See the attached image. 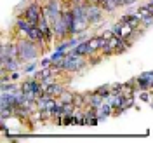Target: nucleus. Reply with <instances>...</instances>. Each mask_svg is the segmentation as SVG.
Wrapping results in <instances>:
<instances>
[{
    "mask_svg": "<svg viewBox=\"0 0 153 143\" xmlns=\"http://www.w3.org/2000/svg\"><path fill=\"white\" fill-rule=\"evenodd\" d=\"M26 37L31 38V40H35V42H37V44H38L42 49H44V44H47V40H45V33H44V30L40 28L38 25H35L33 28L30 30Z\"/></svg>",
    "mask_w": 153,
    "mask_h": 143,
    "instance_id": "0eeeda50",
    "label": "nucleus"
},
{
    "mask_svg": "<svg viewBox=\"0 0 153 143\" xmlns=\"http://www.w3.org/2000/svg\"><path fill=\"white\" fill-rule=\"evenodd\" d=\"M44 91H45V94H49V96H54V98H59V96L63 94L65 87L61 86L59 82H51L49 86H44Z\"/></svg>",
    "mask_w": 153,
    "mask_h": 143,
    "instance_id": "9b49d317",
    "label": "nucleus"
},
{
    "mask_svg": "<svg viewBox=\"0 0 153 143\" xmlns=\"http://www.w3.org/2000/svg\"><path fill=\"white\" fill-rule=\"evenodd\" d=\"M42 14H44V9H42V5L38 4V2H31L28 7L25 9V12L21 14L25 19H28L31 25H38V21L42 18Z\"/></svg>",
    "mask_w": 153,
    "mask_h": 143,
    "instance_id": "20e7f679",
    "label": "nucleus"
},
{
    "mask_svg": "<svg viewBox=\"0 0 153 143\" xmlns=\"http://www.w3.org/2000/svg\"><path fill=\"white\" fill-rule=\"evenodd\" d=\"M18 47H19V59H21V63L25 65V63H30V61H35L37 56L40 54V51H38V44L35 40H31V38H19L18 40Z\"/></svg>",
    "mask_w": 153,
    "mask_h": 143,
    "instance_id": "f257e3e1",
    "label": "nucleus"
},
{
    "mask_svg": "<svg viewBox=\"0 0 153 143\" xmlns=\"http://www.w3.org/2000/svg\"><path fill=\"white\" fill-rule=\"evenodd\" d=\"M21 89V86H18L16 82H2L0 84V93H16V91H19Z\"/></svg>",
    "mask_w": 153,
    "mask_h": 143,
    "instance_id": "4468645a",
    "label": "nucleus"
},
{
    "mask_svg": "<svg viewBox=\"0 0 153 143\" xmlns=\"http://www.w3.org/2000/svg\"><path fill=\"white\" fill-rule=\"evenodd\" d=\"M52 30H54V35H56L57 38L70 37V31H68V26H66V23H65V19H63V16L57 18L56 21L52 23Z\"/></svg>",
    "mask_w": 153,
    "mask_h": 143,
    "instance_id": "423d86ee",
    "label": "nucleus"
},
{
    "mask_svg": "<svg viewBox=\"0 0 153 143\" xmlns=\"http://www.w3.org/2000/svg\"><path fill=\"white\" fill-rule=\"evenodd\" d=\"M87 18H89V23L91 25H97L101 19H103V7L99 4H94L91 2L87 5Z\"/></svg>",
    "mask_w": 153,
    "mask_h": 143,
    "instance_id": "39448f33",
    "label": "nucleus"
},
{
    "mask_svg": "<svg viewBox=\"0 0 153 143\" xmlns=\"http://www.w3.org/2000/svg\"><path fill=\"white\" fill-rule=\"evenodd\" d=\"M141 18H143V16L136 10L134 14H124V16L120 18V21H122L124 25H129L131 28L136 30V28H137V25H141Z\"/></svg>",
    "mask_w": 153,
    "mask_h": 143,
    "instance_id": "9d476101",
    "label": "nucleus"
},
{
    "mask_svg": "<svg viewBox=\"0 0 153 143\" xmlns=\"http://www.w3.org/2000/svg\"><path fill=\"white\" fill-rule=\"evenodd\" d=\"M61 103H73V100H75V94L73 93H66V91H63V94L57 98Z\"/></svg>",
    "mask_w": 153,
    "mask_h": 143,
    "instance_id": "a211bd4d",
    "label": "nucleus"
},
{
    "mask_svg": "<svg viewBox=\"0 0 153 143\" xmlns=\"http://www.w3.org/2000/svg\"><path fill=\"white\" fill-rule=\"evenodd\" d=\"M146 5H148V14H152V16H153V4H150V2H148Z\"/></svg>",
    "mask_w": 153,
    "mask_h": 143,
    "instance_id": "393cba45",
    "label": "nucleus"
},
{
    "mask_svg": "<svg viewBox=\"0 0 153 143\" xmlns=\"http://www.w3.org/2000/svg\"><path fill=\"white\" fill-rule=\"evenodd\" d=\"M51 65H52V59H51V58H44V59L40 61V67L42 68H47V67H51Z\"/></svg>",
    "mask_w": 153,
    "mask_h": 143,
    "instance_id": "4be33fe9",
    "label": "nucleus"
},
{
    "mask_svg": "<svg viewBox=\"0 0 153 143\" xmlns=\"http://www.w3.org/2000/svg\"><path fill=\"white\" fill-rule=\"evenodd\" d=\"M23 72H25V73H35V72H37V65H35L33 61H30V63H25V68H23Z\"/></svg>",
    "mask_w": 153,
    "mask_h": 143,
    "instance_id": "6ab92c4d",
    "label": "nucleus"
},
{
    "mask_svg": "<svg viewBox=\"0 0 153 143\" xmlns=\"http://www.w3.org/2000/svg\"><path fill=\"white\" fill-rule=\"evenodd\" d=\"M141 25H143L144 28L152 26V25H153V16H152V14H146V16H143V18H141Z\"/></svg>",
    "mask_w": 153,
    "mask_h": 143,
    "instance_id": "aec40b11",
    "label": "nucleus"
},
{
    "mask_svg": "<svg viewBox=\"0 0 153 143\" xmlns=\"http://www.w3.org/2000/svg\"><path fill=\"white\" fill-rule=\"evenodd\" d=\"M134 82H136V86H137V91H143V89H150L152 87V80H148L146 77L139 75L137 79H134Z\"/></svg>",
    "mask_w": 153,
    "mask_h": 143,
    "instance_id": "2eb2a0df",
    "label": "nucleus"
},
{
    "mask_svg": "<svg viewBox=\"0 0 153 143\" xmlns=\"http://www.w3.org/2000/svg\"><path fill=\"white\" fill-rule=\"evenodd\" d=\"M42 9H44V14L49 18L51 25H52L57 18H61V14H63V4H61V0H47V4L42 5Z\"/></svg>",
    "mask_w": 153,
    "mask_h": 143,
    "instance_id": "f03ea898",
    "label": "nucleus"
},
{
    "mask_svg": "<svg viewBox=\"0 0 153 143\" xmlns=\"http://www.w3.org/2000/svg\"><path fill=\"white\" fill-rule=\"evenodd\" d=\"M94 93H97V94H101L103 96V100H105L106 96L111 93V86L110 84H105V86H99V87H96V91Z\"/></svg>",
    "mask_w": 153,
    "mask_h": 143,
    "instance_id": "f3484780",
    "label": "nucleus"
},
{
    "mask_svg": "<svg viewBox=\"0 0 153 143\" xmlns=\"http://www.w3.org/2000/svg\"><path fill=\"white\" fill-rule=\"evenodd\" d=\"M87 42H89V49H91V54H89V56H92L96 51H101V49L105 47V44L108 42V38H105L103 35H97V37H91Z\"/></svg>",
    "mask_w": 153,
    "mask_h": 143,
    "instance_id": "1a4fd4ad",
    "label": "nucleus"
},
{
    "mask_svg": "<svg viewBox=\"0 0 153 143\" xmlns=\"http://www.w3.org/2000/svg\"><path fill=\"white\" fill-rule=\"evenodd\" d=\"M87 56H70L66 54V63H65V72H70V73H75V72H80L82 68H85L89 63H87Z\"/></svg>",
    "mask_w": 153,
    "mask_h": 143,
    "instance_id": "7ed1b4c3",
    "label": "nucleus"
},
{
    "mask_svg": "<svg viewBox=\"0 0 153 143\" xmlns=\"http://www.w3.org/2000/svg\"><path fill=\"white\" fill-rule=\"evenodd\" d=\"M132 105H134V96H125V100H124V110L131 108Z\"/></svg>",
    "mask_w": 153,
    "mask_h": 143,
    "instance_id": "412c9836",
    "label": "nucleus"
},
{
    "mask_svg": "<svg viewBox=\"0 0 153 143\" xmlns=\"http://www.w3.org/2000/svg\"><path fill=\"white\" fill-rule=\"evenodd\" d=\"M111 110H115L113 105H111V103H106V101H105L103 105L97 108V115H99V121H106V119H108L110 115L113 114Z\"/></svg>",
    "mask_w": 153,
    "mask_h": 143,
    "instance_id": "ddd939ff",
    "label": "nucleus"
},
{
    "mask_svg": "<svg viewBox=\"0 0 153 143\" xmlns=\"http://www.w3.org/2000/svg\"><path fill=\"white\" fill-rule=\"evenodd\" d=\"M16 26H18V30L21 31V33H23V35H28V31L33 28L35 25H31L28 19H25L23 16H19V18L16 19Z\"/></svg>",
    "mask_w": 153,
    "mask_h": 143,
    "instance_id": "f8f14e48",
    "label": "nucleus"
},
{
    "mask_svg": "<svg viewBox=\"0 0 153 143\" xmlns=\"http://www.w3.org/2000/svg\"><path fill=\"white\" fill-rule=\"evenodd\" d=\"M21 65H23V63H21L19 58H7L5 61H0V68L5 70V72H9V73H12V72H19Z\"/></svg>",
    "mask_w": 153,
    "mask_h": 143,
    "instance_id": "6e6552de",
    "label": "nucleus"
},
{
    "mask_svg": "<svg viewBox=\"0 0 153 143\" xmlns=\"http://www.w3.org/2000/svg\"><path fill=\"white\" fill-rule=\"evenodd\" d=\"M101 7H103V10H106V12H113V10H117L120 5H118L115 0H105V4H103Z\"/></svg>",
    "mask_w": 153,
    "mask_h": 143,
    "instance_id": "dca6fc26",
    "label": "nucleus"
},
{
    "mask_svg": "<svg viewBox=\"0 0 153 143\" xmlns=\"http://www.w3.org/2000/svg\"><path fill=\"white\" fill-rule=\"evenodd\" d=\"M19 79V72H12L10 73V80H18Z\"/></svg>",
    "mask_w": 153,
    "mask_h": 143,
    "instance_id": "b1692460",
    "label": "nucleus"
},
{
    "mask_svg": "<svg viewBox=\"0 0 153 143\" xmlns=\"http://www.w3.org/2000/svg\"><path fill=\"white\" fill-rule=\"evenodd\" d=\"M111 91L113 93H124V84H115V86H111Z\"/></svg>",
    "mask_w": 153,
    "mask_h": 143,
    "instance_id": "5701e85b",
    "label": "nucleus"
},
{
    "mask_svg": "<svg viewBox=\"0 0 153 143\" xmlns=\"http://www.w3.org/2000/svg\"><path fill=\"white\" fill-rule=\"evenodd\" d=\"M92 2H94V4H99V5H103V4H105V0H92Z\"/></svg>",
    "mask_w": 153,
    "mask_h": 143,
    "instance_id": "a878e982",
    "label": "nucleus"
}]
</instances>
